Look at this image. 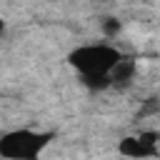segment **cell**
<instances>
[{
  "mask_svg": "<svg viewBox=\"0 0 160 160\" xmlns=\"http://www.w3.org/2000/svg\"><path fill=\"white\" fill-rule=\"evenodd\" d=\"M52 132H35V130H12L0 138V158L8 160H35L42 148L50 142Z\"/></svg>",
  "mask_w": 160,
  "mask_h": 160,
  "instance_id": "cell-1",
  "label": "cell"
},
{
  "mask_svg": "<svg viewBox=\"0 0 160 160\" xmlns=\"http://www.w3.org/2000/svg\"><path fill=\"white\" fill-rule=\"evenodd\" d=\"M120 60V50L112 45H82L70 52V65L80 70V75H110L112 65Z\"/></svg>",
  "mask_w": 160,
  "mask_h": 160,
  "instance_id": "cell-2",
  "label": "cell"
},
{
  "mask_svg": "<svg viewBox=\"0 0 160 160\" xmlns=\"http://www.w3.org/2000/svg\"><path fill=\"white\" fill-rule=\"evenodd\" d=\"M120 152L130 155V158H145V155H155V148L150 142H145L142 138H125L120 142Z\"/></svg>",
  "mask_w": 160,
  "mask_h": 160,
  "instance_id": "cell-3",
  "label": "cell"
},
{
  "mask_svg": "<svg viewBox=\"0 0 160 160\" xmlns=\"http://www.w3.org/2000/svg\"><path fill=\"white\" fill-rule=\"evenodd\" d=\"M102 32H105L108 38L118 35V32H120V20H115V18H108V20L102 22Z\"/></svg>",
  "mask_w": 160,
  "mask_h": 160,
  "instance_id": "cell-4",
  "label": "cell"
},
{
  "mask_svg": "<svg viewBox=\"0 0 160 160\" xmlns=\"http://www.w3.org/2000/svg\"><path fill=\"white\" fill-rule=\"evenodd\" d=\"M2 30H5V25H2V20H0V35H2Z\"/></svg>",
  "mask_w": 160,
  "mask_h": 160,
  "instance_id": "cell-5",
  "label": "cell"
}]
</instances>
